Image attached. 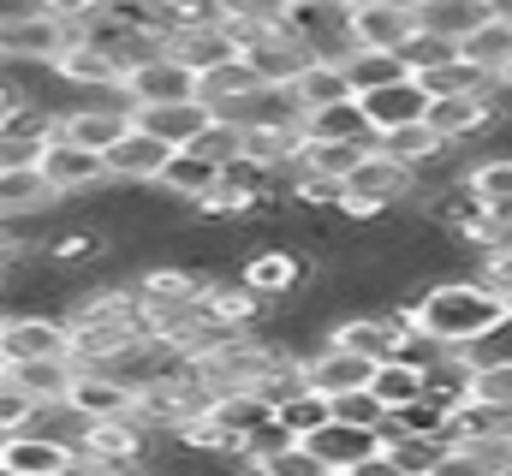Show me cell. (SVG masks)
<instances>
[{"instance_id":"6da1fadb","label":"cell","mask_w":512,"mask_h":476,"mask_svg":"<svg viewBox=\"0 0 512 476\" xmlns=\"http://www.w3.org/2000/svg\"><path fill=\"white\" fill-rule=\"evenodd\" d=\"M411 316H417V334H429L441 352L453 346H507L512 310L501 292H489L477 274H441L429 280L417 298H411Z\"/></svg>"},{"instance_id":"7a4b0ae2","label":"cell","mask_w":512,"mask_h":476,"mask_svg":"<svg viewBox=\"0 0 512 476\" xmlns=\"http://www.w3.org/2000/svg\"><path fill=\"white\" fill-rule=\"evenodd\" d=\"M36 179H42V191L54 197V209H72V203H84V197H96V191L108 185V179H102V155H90V149H78V143H60V137L42 143Z\"/></svg>"},{"instance_id":"3957f363","label":"cell","mask_w":512,"mask_h":476,"mask_svg":"<svg viewBox=\"0 0 512 476\" xmlns=\"http://www.w3.org/2000/svg\"><path fill=\"white\" fill-rule=\"evenodd\" d=\"M72 42V30H60L54 18H42L36 6H18V12H0V66H48L60 48Z\"/></svg>"},{"instance_id":"277c9868","label":"cell","mask_w":512,"mask_h":476,"mask_svg":"<svg viewBox=\"0 0 512 476\" xmlns=\"http://www.w3.org/2000/svg\"><path fill=\"white\" fill-rule=\"evenodd\" d=\"M310 274H316V262L310 256H298V250H286V244H274V250H251L245 262H239V286H251L262 304H286L298 286H310Z\"/></svg>"},{"instance_id":"5b68a950","label":"cell","mask_w":512,"mask_h":476,"mask_svg":"<svg viewBox=\"0 0 512 476\" xmlns=\"http://www.w3.org/2000/svg\"><path fill=\"white\" fill-rule=\"evenodd\" d=\"M36 357H66V322L54 310L0 316V369L6 363H36Z\"/></svg>"},{"instance_id":"8992f818","label":"cell","mask_w":512,"mask_h":476,"mask_svg":"<svg viewBox=\"0 0 512 476\" xmlns=\"http://www.w3.org/2000/svg\"><path fill=\"white\" fill-rule=\"evenodd\" d=\"M54 84H66V90H84V96H114L120 90V78H126V66L108 54V48H96V42H66L48 66H42Z\"/></svg>"},{"instance_id":"52a82bcc","label":"cell","mask_w":512,"mask_h":476,"mask_svg":"<svg viewBox=\"0 0 512 476\" xmlns=\"http://www.w3.org/2000/svg\"><path fill=\"white\" fill-rule=\"evenodd\" d=\"M340 30H346V42L358 54H399V42L417 30V18L399 12V6H387V0H352L340 12Z\"/></svg>"},{"instance_id":"ba28073f","label":"cell","mask_w":512,"mask_h":476,"mask_svg":"<svg viewBox=\"0 0 512 476\" xmlns=\"http://www.w3.org/2000/svg\"><path fill=\"white\" fill-rule=\"evenodd\" d=\"M167 155H173V149H167L161 137H149V131L126 125V137L102 149V179H108V185H120V191H143V185H155V179H161Z\"/></svg>"},{"instance_id":"9c48e42d","label":"cell","mask_w":512,"mask_h":476,"mask_svg":"<svg viewBox=\"0 0 512 476\" xmlns=\"http://www.w3.org/2000/svg\"><path fill=\"white\" fill-rule=\"evenodd\" d=\"M120 108H161V102H191V72L179 66V60H167V54H149V60H137L126 66V78H120Z\"/></svg>"},{"instance_id":"30bf717a","label":"cell","mask_w":512,"mask_h":476,"mask_svg":"<svg viewBox=\"0 0 512 476\" xmlns=\"http://www.w3.org/2000/svg\"><path fill=\"white\" fill-rule=\"evenodd\" d=\"M423 125H429L441 143L471 149L477 137L501 131V114H495V102H489V96H429V114H423Z\"/></svg>"},{"instance_id":"8fae6325","label":"cell","mask_w":512,"mask_h":476,"mask_svg":"<svg viewBox=\"0 0 512 476\" xmlns=\"http://www.w3.org/2000/svg\"><path fill=\"white\" fill-rule=\"evenodd\" d=\"M340 191H352V197H370L376 209H405L411 197H417V173L411 167H399V161H387L382 149H364V161L346 173V185Z\"/></svg>"},{"instance_id":"7c38bea8","label":"cell","mask_w":512,"mask_h":476,"mask_svg":"<svg viewBox=\"0 0 512 476\" xmlns=\"http://www.w3.org/2000/svg\"><path fill=\"white\" fill-rule=\"evenodd\" d=\"M66 405L84 423H114V417H137V387L120 375H102V369H78L66 387Z\"/></svg>"},{"instance_id":"4fadbf2b","label":"cell","mask_w":512,"mask_h":476,"mask_svg":"<svg viewBox=\"0 0 512 476\" xmlns=\"http://www.w3.org/2000/svg\"><path fill=\"white\" fill-rule=\"evenodd\" d=\"M126 125H131V114L120 108V96H114V102H78V108L54 114V137H60V143H78V149H90V155H102L108 143L126 137Z\"/></svg>"},{"instance_id":"5bb4252c","label":"cell","mask_w":512,"mask_h":476,"mask_svg":"<svg viewBox=\"0 0 512 476\" xmlns=\"http://www.w3.org/2000/svg\"><path fill=\"white\" fill-rule=\"evenodd\" d=\"M352 102H358V114H364V131H370V137L399 131V125H417V119L429 114V96H423L417 78H393V84L364 90V96H352Z\"/></svg>"},{"instance_id":"9a60e30c","label":"cell","mask_w":512,"mask_h":476,"mask_svg":"<svg viewBox=\"0 0 512 476\" xmlns=\"http://www.w3.org/2000/svg\"><path fill=\"white\" fill-rule=\"evenodd\" d=\"M322 346H340V352L364 357V363H387V357L399 352V334L387 328L382 310H346V316H334V328H328Z\"/></svg>"},{"instance_id":"2e32d148","label":"cell","mask_w":512,"mask_h":476,"mask_svg":"<svg viewBox=\"0 0 512 476\" xmlns=\"http://www.w3.org/2000/svg\"><path fill=\"white\" fill-rule=\"evenodd\" d=\"M239 60L251 66V78L262 84V90H286V84H292V78H298V72L310 66V48H304V42H298V36H292V30L280 24V30H274L268 42L245 48Z\"/></svg>"},{"instance_id":"e0dca14e","label":"cell","mask_w":512,"mask_h":476,"mask_svg":"<svg viewBox=\"0 0 512 476\" xmlns=\"http://www.w3.org/2000/svg\"><path fill=\"white\" fill-rule=\"evenodd\" d=\"M453 48H459V60H465V66H477L489 84L512 78V18H495V12H489V18H483L471 36H459Z\"/></svg>"},{"instance_id":"ac0fdd59","label":"cell","mask_w":512,"mask_h":476,"mask_svg":"<svg viewBox=\"0 0 512 476\" xmlns=\"http://www.w3.org/2000/svg\"><path fill=\"white\" fill-rule=\"evenodd\" d=\"M203 417H209L215 429H227V435H233V459H239V441L274 423V405H268L256 387H227V393H215V399H209V411H203Z\"/></svg>"},{"instance_id":"d6986e66","label":"cell","mask_w":512,"mask_h":476,"mask_svg":"<svg viewBox=\"0 0 512 476\" xmlns=\"http://www.w3.org/2000/svg\"><path fill=\"white\" fill-rule=\"evenodd\" d=\"M161 54H167V60H179L191 78H197V72H209V66H227V60H239V48L227 42L221 18H215V24H197V30H173V36L161 42Z\"/></svg>"},{"instance_id":"ffe728a7","label":"cell","mask_w":512,"mask_h":476,"mask_svg":"<svg viewBox=\"0 0 512 476\" xmlns=\"http://www.w3.org/2000/svg\"><path fill=\"white\" fill-rule=\"evenodd\" d=\"M298 149H304L298 119H274V125H251V131H245V161H256V167L274 173V179L298 167Z\"/></svg>"},{"instance_id":"44dd1931","label":"cell","mask_w":512,"mask_h":476,"mask_svg":"<svg viewBox=\"0 0 512 476\" xmlns=\"http://www.w3.org/2000/svg\"><path fill=\"white\" fill-rule=\"evenodd\" d=\"M131 125L137 131H149V137H161L167 149H185L203 125H209V108L191 96V102H161V108H131Z\"/></svg>"},{"instance_id":"7402d4cb","label":"cell","mask_w":512,"mask_h":476,"mask_svg":"<svg viewBox=\"0 0 512 476\" xmlns=\"http://www.w3.org/2000/svg\"><path fill=\"white\" fill-rule=\"evenodd\" d=\"M60 465H66L60 441H42L30 429L0 435V476H60Z\"/></svg>"},{"instance_id":"603a6c76","label":"cell","mask_w":512,"mask_h":476,"mask_svg":"<svg viewBox=\"0 0 512 476\" xmlns=\"http://www.w3.org/2000/svg\"><path fill=\"white\" fill-rule=\"evenodd\" d=\"M459 185L471 191L477 209H489V215H512V155H477V161H465Z\"/></svg>"},{"instance_id":"cb8c5ba5","label":"cell","mask_w":512,"mask_h":476,"mask_svg":"<svg viewBox=\"0 0 512 476\" xmlns=\"http://www.w3.org/2000/svg\"><path fill=\"white\" fill-rule=\"evenodd\" d=\"M72 363L66 357H36V363H6L0 369V381L6 387H18L24 399H36V405H54V399H66V387H72Z\"/></svg>"},{"instance_id":"d4e9b609","label":"cell","mask_w":512,"mask_h":476,"mask_svg":"<svg viewBox=\"0 0 512 476\" xmlns=\"http://www.w3.org/2000/svg\"><path fill=\"white\" fill-rule=\"evenodd\" d=\"M215 179H221V167H209V161H203V155H191V149H173V155H167V167H161V179H155L149 191H161L167 203H185V209H191Z\"/></svg>"},{"instance_id":"484cf974","label":"cell","mask_w":512,"mask_h":476,"mask_svg":"<svg viewBox=\"0 0 512 476\" xmlns=\"http://www.w3.org/2000/svg\"><path fill=\"white\" fill-rule=\"evenodd\" d=\"M286 96H292L298 114H310V108H328V102H352V84H346V66H334V60H310V66L286 84Z\"/></svg>"},{"instance_id":"4316f807","label":"cell","mask_w":512,"mask_h":476,"mask_svg":"<svg viewBox=\"0 0 512 476\" xmlns=\"http://www.w3.org/2000/svg\"><path fill=\"white\" fill-rule=\"evenodd\" d=\"M370 149H382L387 161H399V167H411V173H423L429 161H441L453 143H441L423 119L417 125H399V131H382V137H370Z\"/></svg>"},{"instance_id":"83f0119b","label":"cell","mask_w":512,"mask_h":476,"mask_svg":"<svg viewBox=\"0 0 512 476\" xmlns=\"http://www.w3.org/2000/svg\"><path fill=\"white\" fill-rule=\"evenodd\" d=\"M54 197L42 191L36 167H0V221H42Z\"/></svg>"},{"instance_id":"f1b7e54d","label":"cell","mask_w":512,"mask_h":476,"mask_svg":"<svg viewBox=\"0 0 512 476\" xmlns=\"http://www.w3.org/2000/svg\"><path fill=\"white\" fill-rule=\"evenodd\" d=\"M304 447L322 459V471H352L358 459L376 453V435H370V429H340V423H328V429H316Z\"/></svg>"},{"instance_id":"f546056e","label":"cell","mask_w":512,"mask_h":476,"mask_svg":"<svg viewBox=\"0 0 512 476\" xmlns=\"http://www.w3.org/2000/svg\"><path fill=\"white\" fill-rule=\"evenodd\" d=\"M483 18H489V0H429V6H417V30H429L441 42L471 36Z\"/></svg>"},{"instance_id":"4dcf8cb0","label":"cell","mask_w":512,"mask_h":476,"mask_svg":"<svg viewBox=\"0 0 512 476\" xmlns=\"http://www.w3.org/2000/svg\"><path fill=\"white\" fill-rule=\"evenodd\" d=\"M298 131H304V143H352V137H370V131H364V114H358V102L310 108V114H298Z\"/></svg>"},{"instance_id":"1f68e13d","label":"cell","mask_w":512,"mask_h":476,"mask_svg":"<svg viewBox=\"0 0 512 476\" xmlns=\"http://www.w3.org/2000/svg\"><path fill=\"white\" fill-rule=\"evenodd\" d=\"M364 149H370V137H352V143H304L298 149V173H316V179L346 185V173L364 161Z\"/></svg>"},{"instance_id":"d6a6232c","label":"cell","mask_w":512,"mask_h":476,"mask_svg":"<svg viewBox=\"0 0 512 476\" xmlns=\"http://www.w3.org/2000/svg\"><path fill=\"white\" fill-rule=\"evenodd\" d=\"M370 399L382 405V411H399V405H411V399H423V369H411V363H399V357H387L370 369Z\"/></svg>"},{"instance_id":"836d02e7","label":"cell","mask_w":512,"mask_h":476,"mask_svg":"<svg viewBox=\"0 0 512 476\" xmlns=\"http://www.w3.org/2000/svg\"><path fill=\"white\" fill-rule=\"evenodd\" d=\"M274 429H280L286 441H310L316 429H328V399H322V393H310V387H298L292 399H280V405H274Z\"/></svg>"},{"instance_id":"e575fe53","label":"cell","mask_w":512,"mask_h":476,"mask_svg":"<svg viewBox=\"0 0 512 476\" xmlns=\"http://www.w3.org/2000/svg\"><path fill=\"white\" fill-rule=\"evenodd\" d=\"M256 78L245 60H227V66H209V72H197L191 78V96L203 102V108H221V102H239V96H251Z\"/></svg>"},{"instance_id":"d590c367","label":"cell","mask_w":512,"mask_h":476,"mask_svg":"<svg viewBox=\"0 0 512 476\" xmlns=\"http://www.w3.org/2000/svg\"><path fill=\"white\" fill-rule=\"evenodd\" d=\"M417 84H423V96H489V90H495V84H489V78H483L477 66H465L459 54H453L447 66H435V72H423Z\"/></svg>"},{"instance_id":"8d00e7d4","label":"cell","mask_w":512,"mask_h":476,"mask_svg":"<svg viewBox=\"0 0 512 476\" xmlns=\"http://www.w3.org/2000/svg\"><path fill=\"white\" fill-rule=\"evenodd\" d=\"M84 429H90V423H84V417H78L66 399H54V405H36V411H30V435H42V441H60L66 453L84 441Z\"/></svg>"},{"instance_id":"74e56055","label":"cell","mask_w":512,"mask_h":476,"mask_svg":"<svg viewBox=\"0 0 512 476\" xmlns=\"http://www.w3.org/2000/svg\"><path fill=\"white\" fill-rule=\"evenodd\" d=\"M185 149H191V155H203L209 167H227V161H239V155H245V131L209 114V125H203V131H197Z\"/></svg>"},{"instance_id":"f35d334b","label":"cell","mask_w":512,"mask_h":476,"mask_svg":"<svg viewBox=\"0 0 512 476\" xmlns=\"http://www.w3.org/2000/svg\"><path fill=\"white\" fill-rule=\"evenodd\" d=\"M459 48L453 42H441V36H429V30H411L405 42H399V66H405V78H423V72H435V66H447Z\"/></svg>"},{"instance_id":"ab89813d","label":"cell","mask_w":512,"mask_h":476,"mask_svg":"<svg viewBox=\"0 0 512 476\" xmlns=\"http://www.w3.org/2000/svg\"><path fill=\"white\" fill-rule=\"evenodd\" d=\"M465 399H483V405H507L512 411V352H489L471 375V393Z\"/></svg>"},{"instance_id":"60d3db41","label":"cell","mask_w":512,"mask_h":476,"mask_svg":"<svg viewBox=\"0 0 512 476\" xmlns=\"http://www.w3.org/2000/svg\"><path fill=\"white\" fill-rule=\"evenodd\" d=\"M393 78H405V66L393 60V54H346V84H352V96H364V90H382Z\"/></svg>"},{"instance_id":"b9f144b4","label":"cell","mask_w":512,"mask_h":476,"mask_svg":"<svg viewBox=\"0 0 512 476\" xmlns=\"http://www.w3.org/2000/svg\"><path fill=\"white\" fill-rule=\"evenodd\" d=\"M251 476H328V471H322V459H316L304 441H286V447L262 453V459L251 465Z\"/></svg>"},{"instance_id":"7bdbcfd3","label":"cell","mask_w":512,"mask_h":476,"mask_svg":"<svg viewBox=\"0 0 512 476\" xmlns=\"http://www.w3.org/2000/svg\"><path fill=\"white\" fill-rule=\"evenodd\" d=\"M382 453H387V459H393L405 476H429V471H435V459H441L447 447H441L435 435H399V441H393V447H382Z\"/></svg>"},{"instance_id":"ee69618b","label":"cell","mask_w":512,"mask_h":476,"mask_svg":"<svg viewBox=\"0 0 512 476\" xmlns=\"http://www.w3.org/2000/svg\"><path fill=\"white\" fill-rule=\"evenodd\" d=\"M328 423H340V429H376L382 423V405L370 399V387H352V393L328 399Z\"/></svg>"},{"instance_id":"f6af8a7d","label":"cell","mask_w":512,"mask_h":476,"mask_svg":"<svg viewBox=\"0 0 512 476\" xmlns=\"http://www.w3.org/2000/svg\"><path fill=\"white\" fill-rule=\"evenodd\" d=\"M197 215H209V221H245V209H251V197L239 191V185H227V179H215L197 203H191Z\"/></svg>"},{"instance_id":"bcb514c9","label":"cell","mask_w":512,"mask_h":476,"mask_svg":"<svg viewBox=\"0 0 512 476\" xmlns=\"http://www.w3.org/2000/svg\"><path fill=\"white\" fill-rule=\"evenodd\" d=\"M60 476H149V471H143V465H108V459H96V453H66Z\"/></svg>"},{"instance_id":"7dc6e473","label":"cell","mask_w":512,"mask_h":476,"mask_svg":"<svg viewBox=\"0 0 512 476\" xmlns=\"http://www.w3.org/2000/svg\"><path fill=\"white\" fill-rule=\"evenodd\" d=\"M30 411H36V399H24L18 387H6V381H0V435L30 429Z\"/></svg>"},{"instance_id":"c3c4849f","label":"cell","mask_w":512,"mask_h":476,"mask_svg":"<svg viewBox=\"0 0 512 476\" xmlns=\"http://www.w3.org/2000/svg\"><path fill=\"white\" fill-rule=\"evenodd\" d=\"M429 476H489V471L477 465V453H471V447H447V453L435 459V471H429Z\"/></svg>"},{"instance_id":"681fc988","label":"cell","mask_w":512,"mask_h":476,"mask_svg":"<svg viewBox=\"0 0 512 476\" xmlns=\"http://www.w3.org/2000/svg\"><path fill=\"white\" fill-rule=\"evenodd\" d=\"M495 250H512V215H495L483 244H477V256H495Z\"/></svg>"},{"instance_id":"f907efd6","label":"cell","mask_w":512,"mask_h":476,"mask_svg":"<svg viewBox=\"0 0 512 476\" xmlns=\"http://www.w3.org/2000/svg\"><path fill=\"white\" fill-rule=\"evenodd\" d=\"M352 476H405V471H399V465H393V459H387L382 447H376V453H370V459H358V465H352Z\"/></svg>"},{"instance_id":"816d5d0a","label":"cell","mask_w":512,"mask_h":476,"mask_svg":"<svg viewBox=\"0 0 512 476\" xmlns=\"http://www.w3.org/2000/svg\"><path fill=\"white\" fill-rule=\"evenodd\" d=\"M304 6H322V12H346L352 0H304Z\"/></svg>"},{"instance_id":"f5cc1de1","label":"cell","mask_w":512,"mask_h":476,"mask_svg":"<svg viewBox=\"0 0 512 476\" xmlns=\"http://www.w3.org/2000/svg\"><path fill=\"white\" fill-rule=\"evenodd\" d=\"M387 6H399V12H411V18H417V6H429V0H387Z\"/></svg>"},{"instance_id":"db71d44e","label":"cell","mask_w":512,"mask_h":476,"mask_svg":"<svg viewBox=\"0 0 512 476\" xmlns=\"http://www.w3.org/2000/svg\"><path fill=\"white\" fill-rule=\"evenodd\" d=\"M12 102H18V96H12V84H6V78H0V114H6V108H12Z\"/></svg>"},{"instance_id":"11a10c76","label":"cell","mask_w":512,"mask_h":476,"mask_svg":"<svg viewBox=\"0 0 512 476\" xmlns=\"http://www.w3.org/2000/svg\"><path fill=\"white\" fill-rule=\"evenodd\" d=\"M328 476H352V471H328Z\"/></svg>"}]
</instances>
